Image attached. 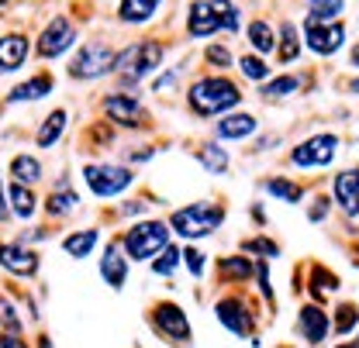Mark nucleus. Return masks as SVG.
<instances>
[{
    "instance_id": "f257e3e1",
    "label": "nucleus",
    "mask_w": 359,
    "mask_h": 348,
    "mask_svg": "<svg viewBox=\"0 0 359 348\" xmlns=\"http://www.w3.org/2000/svg\"><path fill=\"white\" fill-rule=\"evenodd\" d=\"M242 100L238 87L224 76H204L190 87V107L201 114V118H211V114H224L231 111L235 104Z\"/></svg>"
},
{
    "instance_id": "f03ea898",
    "label": "nucleus",
    "mask_w": 359,
    "mask_h": 348,
    "mask_svg": "<svg viewBox=\"0 0 359 348\" xmlns=\"http://www.w3.org/2000/svg\"><path fill=\"white\" fill-rule=\"evenodd\" d=\"M121 245H125V256L128 259L145 262V259H152V256H159L170 245V228L163 221H142V224H135V228L125 231Z\"/></svg>"
},
{
    "instance_id": "7ed1b4c3",
    "label": "nucleus",
    "mask_w": 359,
    "mask_h": 348,
    "mask_svg": "<svg viewBox=\"0 0 359 348\" xmlns=\"http://www.w3.org/2000/svg\"><path fill=\"white\" fill-rule=\"evenodd\" d=\"M222 221H224V207H218V204H190V207L173 211L170 231H177L183 238H208Z\"/></svg>"
},
{
    "instance_id": "20e7f679",
    "label": "nucleus",
    "mask_w": 359,
    "mask_h": 348,
    "mask_svg": "<svg viewBox=\"0 0 359 348\" xmlns=\"http://www.w3.org/2000/svg\"><path fill=\"white\" fill-rule=\"evenodd\" d=\"M163 62V45L159 42H138V45H128L118 59H114V69L125 76V80H145L149 73H156Z\"/></svg>"
},
{
    "instance_id": "39448f33",
    "label": "nucleus",
    "mask_w": 359,
    "mask_h": 348,
    "mask_svg": "<svg viewBox=\"0 0 359 348\" xmlns=\"http://www.w3.org/2000/svg\"><path fill=\"white\" fill-rule=\"evenodd\" d=\"M114 59H118V52L111 45L87 42L76 52V59L69 66V76H76V80H97V76H104V73L114 69Z\"/></svg>"
},
{
    "instance_id": "423d86ee",
    "label": "nucleus",
    "mask_w": 359,
    "mask_h": 348,
    "mask_svg": "<svg viewBox=\"0 0 359 348\" xmlns=\"http://www.w3.org/2000/svg\"><path fill=\"white\" fill-rule=\"evenodd\" d=\"M83 179H87V186L97 193V197H118V193H125L128 186L135 183L132 169H125V166H111V162H104V166H87L83 169Z\"/></svg>"
},
{
    "instance_id": "0eeeda50",
    "label": "nucleus",
    "mask_w": 359,
    "mask_h": 348,
    "mask_svg": "<svg viewBox=\"0 0 359 348\" xmlns=\"http://www.w3.org/2000/svg\"><path fill=\"white\" fill-rule=\"evenodd\" d=\"M335 155H339V138L335 134H311L308 141H301L290 152V162L304 166V169H314V166H332Z\"/></svg>"
},
{
    "instance_id": "6e6552de",
    "label": "nucleus",
    "mask_w": 359,
    "mask_h": 348,
    "mask_svg": "<svg viewBox=\"0 0 359 348\" xmlns=\"http://www.w3.org/2000/svg\"><path fill=\"white\" fill-rule=\"evenodd\" d=\"M73 42H76V32H73L69 18H52V21L45 25L42 39H39V55L55 59V55H62Z\"/></svg>"
},
{
    "instance_id": "1a4fd4ad",
    "label": "nucleus",
    "mask_w": 359,
    "mask_h": 348,
    "mask_svg": "<svg viewBox=\"0 0 359 348\" xmlns=\"http://www.w3.org/2000/svg\"><path fill=\"white\" fill-rule=\"evenodd\" d=\"M104 111H107L111 121H118V125H125V128L145 125V107L135 100L132 93H111V97L104 100Z\"/></svg>"
},
{
    "instance_id": "9d476101",
    "label": "nucleus",
    "mask_w": 359,
    "mask_h": 348,
    "mask_svg": "<svg viewBox=\"0 0 359 348\" xmlns=\"http://www.w3.org/2000/svg\"><path fill=\"white\" fill-rule=\"evenodd\" d=\"M342 39H346V32H342V25H304V42L311 52L318 55H332V52H339L342 48Z\"/></svg>"
},
{
    "instance_id": "9b49d317",
    "label": "nucleus",
    "mask_w": 359,
    "mask_h": 348,
    "mask_svg": "<svg viewBox=\"0 0 359 348\" xmlns=\"http://www.w3.org/2000/svg\"><path fill=\"white\" fill-rule=\"evenodd\" d=\"M0 265H4L7 272H14V276H35V269H39V256H35V252H28L25 245L4 242V245H0Z\"/></svg>"
},
{
    "instance_id": "f8f14e48",
    "label": "nucleus",
    "mask_w": 359,
    "mask_h": 348,
    "mask_svg": "<svg viewBox=\"0 0 359 348\" xmlns=\"http://www.w3.org/2000/svg\"><path fill=\"white\" fill-rule=\"evenodd\" d=\"M156 328L177 342L190 338V324H187V314L177 304H156Z\"/></svg>"
},
{
    "instance_id": "ddd939ff",
    "label": "nucleus",
    "mask_w": 359,
    "mask_h": 348,
    "mask_svg": "<svg viewBox=\"0 0 359 348\" xmlns=\"http://www.w3.org/2000/svg\"><path fill=\"white\" fill-rule=\"evenodd\" d=\"M215 314H218V321H222L224 328L235 331V335H249V328H252V321H249V314H245V304H242L238 297H224V300H218Z\"/></svg>"
},
{
    "instance_id": "4468645a",
    "label": "nucleus",
    "mask_w": 359,
    "mask_h": 348,
    "mask_svg": "<svg viewBox=\"0 0 359 348\" xmlns=\"http://www.w3.org/2000/svg\"><path fill=\"white\" fill-rule=\"evenodd\" d=\"M335 204L346 211V214H356L359 211V169H346V173L335 176Z\"/></svg>"
},
{
    "instance_id": "2eb2a0df",
    "label": "nucleus",
    "mask_w": 359,
    "mask_h": 348,
    "mask_svg": "<svg viewBox=\"0 0 359 348\" xmlns=\"http://www.w3.org/2000/svg\"><path fill=\"white\" fill-rule=\"evenodd\" d=\"M28 39L25 35H0V73H14L28 59Z\"/></svg>"
},
{
    "instance_id": "dca6fc26",
    "label": "nucleus",
    "mask_w": 359,
    "mask_h": 348,
    "mask_svg": "<svg viewBox=\"0 0 359 348\" xmlns=\"http://www.w3.org/2000/svg\"><path fill=\"white\" fill-rule=\"evenodd\" d=\"M187 28H190L194 39H208V35L218 32V14H215L211 0H201V4L190 7V14H187Z\"/></svg>"
},
{
    "instance_id": "f3484780",
    "label": "nucleus",
    "mask_w": 359,
    "mask_h": 348,
    "mask_svg": "<svg viewBox=\"0 0 359 348\" xmlns=\"http://www.w3.org/2000/svg\"><path fill=\"white\" fill-rule=\"evenodd\" d=\"M100 276L111 283V290H121L125 286V276H128V262L125 256L118 252V245L111 242L107 249H104V259H100Z\"/></svg>"
},
{
    "instance_id": "a211bd4d",
    "label": "nucleus",
    "mask_w": 359,
    "mask_h": 348,
    "mask_svg": "<svg viewBox=\"0 0 359 348\" xmlns=\"http://www.w3.org/2000/svg\"><path fill=\"white\" fill-rule=\"evenodd\" d=\"M215 131H218V138H222V141L249 138V134L256 131V118H252V114H224Z\"/></svg>"
},
{
    "instance_id": "6ab92c4d",
    "label": "nucleus",
    "mask_w": 359,
    "mask_h": 348,
    "mask_svg": "<svg viewBox=\"0 0 359 348\" xmlns=\"http://www.w3.org/2000/svg\"><path fill=\"white\" fill-rule=\"evenodd\" d=\"M301 331L311 345H321L325 335H328V314L321 307H304L301 310Z\"/></svg>"
},
{
    "instance_id": "aec40b11",
    "label": "nucleus",
    "mask_w": 359,
    "mask_h": 348,
    "mask_svg": "<svg viewBox=\"0 0 359 348\" xmlns=\"http://www.w3.org/2000/svg\"><path fill=\"white\" fill-rule=\"evenodd\" d=\"M76 204H80V197L69 190V179H59V186L48 193V204H45V207H48L52 218H66V214L76 211Z\"/></svg>"
},
{
    "instance_id": "412c9836",
    "label": "nucleus",
    "mask_w": 359,
    "mask_h": 348,
    "mask_svg": "<svg viewBox=\"0 0 359 348\" xmlns=\"http://www.w3.org/2000/svg\"><path fill=\"white\" fill-rule=\"evenodd\" d=\"M7 204H11V214H18V218H35V211H39V200H35V193L25 186V183H14L11 190H7Z\"/></svg>"
},
{
    "instance_id": "4be33fe9",
    "label": "nucleus",
    "mask_w": 359,
    "mask_h": 348,
    "mask_svg": "<svg viewBox=\"0 0 359 348\" xmlns=\"http://www.w3.org/2000/svg\"><path fill=\"white\" fill-rule=\"evenodd\" d=\"M52 93V76L48 73H39V76H32L28 83H21V87L11 90V104H21V100H42V97H48Z\"/></svg>"
},
{
    "instance_id": "5701e85b",
    "label": "nucleus",
    "mask_w": 359,
    "mask_h": 348,
    "mask_svg": "<svg viewBox=\"0 0 359 348\" xmlns=\"http://www.w3.org/2000/svg\"><path fill=\"white\" fill-rule=\"evenodd\" d=\"M159 4H163V0H121L118 18H121L125 25H142V21H149V18L159 11Z\"/></svg>"
},
{
    "instance_id": "b1692460",
    "label": "nucleus",
    "mask_w": 359,
    "mask_h": 348,
    "mask_svg": "<svg viewBox=\"0 0 359 348\" xmlns=\"http://www.w3.org/2000/svg\"><path fill=\"white\" fill-rule=\"evenodd\" d=\"M66 121H69V114L66 111H52L48 118L42 121V128L35 134V141H39V148H52L59 138H62V131H66Z\"/></svg>"
},
{
    "instance_id": "393cba45",
    "label": "nucleus",
    "mask_w": 359,
    "mask_h": 348,
    "mask_svg": "<svg viewBox=\"0 0 359 348\" xmlns=\"http://www.w3.org/2000/svg\"><path fill=\"white\" fill-rule=\"evenodd\" d=\"M11 176H14L18 183L32 186V183L42 179V162H39L35 155H14V159H11Z\"/></svg>"
},
{
    "instance_id": "a878e982",
    "label": "nucleus",
    "mask_w": 359,
    "mask_h": 348,
    "mask_svg": "<svg viewBox=\"0 0 359 348\" xmlns=\"http://www.w3.org/2000/svg\"><path fill=\"white\" fill-rule=\"evenodd\" d=\"M93 245H97V231H73L69 238H62V249L73 259H87L93 252Z\"/></svg>"
},
{
    "instance_id": "bb28decb",
    "label": "nucleus",
    "mask_w": 359,
    "mask_h": 348,
    "mask_svg": "<svg viewBox=\"0 0 359 348\" xmlns=\"http://www.w3.org/2000/svg\"><path fill=\"white\" fill-rule=\"evenodd\" d=\"M252 259H242V256H228V259H218V276L224 279H249L252 276Z\"/></svg>"
},
{
    "instance_id": "cd10ccee",
    "label": "nucleus",
    "mask_w": 359,
    "mask_h": 348,
    "mask_svg": "<svg viewBox=\"0 0 359 348\" xmlns=\"http://www.w3.org/2000/svg\"><path fill=\"white\" fill-rule=\"evenodd\" d=\"M308 7H311V14H308V21H311V25H321V21H328V25H332V18H339V14H342L346 0H308Z\"/></svg>"
},
{
    "instance_id": "c85d7f7f",
    "label": "nucleus",
    "mask_w": 359,
    "mask_h": 348,
    "mask_svg": "<svg viewBox=\"0 0 359 348\" xmlns=\"http://www.w3.org/2000/svg\"><path fill=\"white\" fill-rule=\"evenodd\" d=\"M263 186H266V193H273V197H280L283 204H297V200L304 197V190H301L297 183L283 179V176H276V179H266Z\"/></svg>"
},
{
    "instance_id": "c756f323",
    "label": "nucleus",
    "mask_w": 359,
    "mask_h": 348,
    "mask_svg": "<svg viewBox=\"0 0 359 348\" xmlns=\"http://www.w3.org/2000/svg\"><path fill=\"white\" fill-rule=\"evenodd\" d=\"M197 159H201L211 173H224V169H228V152H224V148H218V145H201Z\"/></svg>"
},
{
    "instance_id": "7c9ffc66",
    "label": "nucleus",
    "mask_w": 359,
    "mask_h": 348,
    "mask_svg": "<svg viewBox=\"0 0 359 348\" xmlns=\"http://www.w3.org/2000/svg\"><path fill=\"white\" fill-rule=\"evenodd\" d=\"M294 90H301V76H276L273 83L263 87V97H266V100H276V97H290Z\"/></svg>"
},
{
    "instance_id": "2f4dec72",
    "label": "nucleus",
    "mask_w": 359,
    "mask_h": 348,
    "mask_svg": "<svg viewBox=\"0 0 359 348\" xmlns=\"http://www.w3.org/2000/svg\"><path fill=\"white\" fill-rule=\"evenodd\" d=\"M249 42L256 45L259 52H269V48H273V32H269L266 21H252V25H249Z\"/></svg>"
},
{
    "instance_id": "473e14b6",
    "label": "nucleus",
    "mask_w": 359,
    "mask_h": 348,
    "mask_svg": "<svg viewBox=\"0 0 359 348\" xmlns=\"http://www.w3.org/2000/svg\"><path fill=\"white\" fill-rule=\"evenodd\" d=\"M335 314H339V317H335V331H339V335L353 331V328L359 324V310L353 304H342L339 310H335Z\"/></svg>"
},
{
    "instance_id": "72a5a7b5",
    "label": "nucleus",
    "mask_w": 359,
    "mask_h": 348,
    "mask_svg": "<svg viewBox=\"0 0 359 348\" xmlns=\"http://www.w3.org/2000/svg\"><path fill=\"white\" fill-rule=\"evenodd\" d=\"M177 262H180V252L173 249V245H166V249L159 252V259L152 262V269H156L159 276H170V272L177 269Z\"/></svg>"
},
{
    "instance_id": "f704fd0d",
    "label": "nucleus",
    "mask_w": 359,
    "mask_h": 348,
    "mask_svg": "<svg viewBox=\"0 0 359 348\" xmlns=\"http://www.w3.org/2000/svg\"><path fill=\"white\" fill-rule=\"evenodd\" d=\"M242 73H245L249 80H266L269 66L259 59V55H245V59H242Z\"/></svg>"
},
{
    "instance_id": "c9c22d12",
    "label": "nucleus",
    "mask_w": 359,
    "mask_h": 348,
    "mask_svg": "<svg viewBox=\"0 0 359 348\" xmlns=\"http://www.w3.org/2000/svg\"><path fill=\"white\" fill-rule=\"evenodd\" d=\"M280 32H283V48H280V59H283V62H290V59L297 55V28L287 21Z\"/></svg>"
},
{
    "instance_id": "e433bc0d",
    "label": "nucleus",
    "mask_w": 359,
    "mask_h": 348,
    "mask_svg": "<svg viewBox=\"0 0 359 348\" xmlns=\"http://www.w3.org/2000/svg\"><path fill=\"white\" fill-rule=\"evenodd\" d=\"M325 290H339V279L328 276V272L318 265V269H314V279H311V293L314 297H325Z\"/></svg>"
},
{
    "instance_id": "4c0bfd02",
    "label": "nucleus",
    "mask_w": 359,
    "mask_h": 348,
    "mask_svg": "<svg viewBox=\"0 0 359 348\" xmlns=\"http://www.w3.org/2000/svg\"><path fill=\"white\" fill-rule=\"evenodd\" d=\"M0 321H4V328H7L11 335L21 331V317L14 314V304H11V300H0Z\"/></svg>"
},
{
    "instance_id": "58836bf2",
    "label": "nucleus",
    "mask_w": 359,
    "mask_h": 348,
    "mask_svg": "<svg viewBox=\"0 0 359 348\" xmlns=\"http://www.w3.org/2000/svg\"><path fill=\"white\" fill-rule=\"evenodd\" d=\"M208 62H211L215 69H228V66H231V52H228L224 45H211V48H208Z\"/></svg>"
},
{
    "instance_id": "ea45409f",
    "label": "nucleus",
    "mask_w": 359,
    "mask_h": 348,
    "mask_svg": "<svg viewBox=\"0 0 359 348\" xmlns=\"http://www.w3.org/2000/svg\"><path fill=\"white\" fill-rule=\"evenodd\" d=\"M180 256H183V265H187L194 276H201V272H204V256H201L197 249H183Z\"/></svg>"
},
{
    "instance_id": "a19ab883",
    "label": "nucleus",
    "mask_w": 359,
    "mask_h": 348,
    "mask_svg": "<svg viewBox=\"0 0 359 348\" xmlns=\"http://www.w3.org/2000/svg\"><path fill=\"white\" fill-rule=\"evenodd\" d=\"M245 252H256V256H280V249L266 242V238H252V242H245Z\"/></svg>"
},
{
    "instance_id": "79ce46f5",
    "label": "nucleus",
    "mask_w": 359,
    "mask_h": 348,
    "mask_svg": "<svg viewBox=\"0 0 359 348\" xmlns=\"http://www.w3.org/2000/svg\"><path fill=\"white\" fill-rule=\"evenodd\" d=\"M256 276H259V290H263V297L273 300V286H269V276H266V262H259V265H256Z\"/></svg>"
},
{
    "instance_id": "37998d69",
    "label": "nucleus",
    "mask_w": 359,
    "mask_h": 348,
    "mask_svg": "<svg viewBox=\"0 0 359 348\" xmlns=\"http://www.w3.org/2000/svg\"><path fill=\"white\" fill-rule=\"evenodd\" d=\"M0 348H28V342H21L18 335H0Z\"/></svg>"
},
{
    "instance_id": "c03bdc74",
    "label": "nucleus",
    "mask_w": 359,
    "mask_h": 348,
    "mask_svg": "<svg viewBox=\"0 0 359 348\" xmlns=\"http://www.w3.org/2000/svg\"><path fill=\"white\" fill-rule=\"evenodd\" d=\"M328 207H332L328 200H314V207H311V221H321L325 214H328Z\"/></svg>"
},
{
    "instance_id": "a18cd8bd",
    "label": "nucleus",
    "mask_w": 359,
    "mask_h": 348,
    "mask_svg": "<svg viewBox=\"0 0 359 348\" xmlns=\"http://www.w3.org/2000/svg\"><path fill=\"white\" fill-rule=\"evenodd\" d=\"M11 218V207H7V190H4V179H0V221Z\"/></svg>"
},
{
    "instance_id": "49530a36",
    "label": "nucleus",
    "mask_w": 359,
    "mask_h": 348,
    "mask_svg": "<svg viewBox=\"0 0 359 348\" xmlns=\"http://www.w3.org/2000/svg\"><path fill=\"white\" fill-rule=\"evenodd\" d=\"M353 66H356V69H359V45H356V48H353Z\"/></svg>"
},
{
    "instance_id": "de8ad7c7",
    "label": "nucleus",
    "mask_w": 359,
    "mask_h": 348,
    "mask_svg": "<svg viewBox=\"0 0 359 348\" xmlns=\"http://www.w3.org/2000/svg\"><path fill=\"white\" fill-rule=\"evenodd\" d=\"M349 90H353V93H359V80H353V83H349Z\"/></svg>"
},
{
    "instance_id": "09e8293b",
    "label": "nucleus",
    "mask_w": 359,
    "mask_h": 348,
    "mask_svg": "<svg viewBox=\"0 0 359 348\" xmlns=\"http://www.w3.org/2000/svg\"><path fill=\"white\" fill-rule=\"evenodd\" d=\"M339 348H359V345H356V342H349V345H339Z\"/></svg>"
},
{
    "instance_id": "8fccbe9b",
    "label": "nucleus",
    "mask_w": 359,
    "mask_h": 348,
    "mask_svg": "<svg viewBox=\"0 0 359 348\" xmlns=\"http://www.w3.org/2000/svg\"><path fill=\"white\" fill-rule=\"evenodd\" d=\"M42 348H48V338H42Z\"/></svg>"
},
{
    "instance_id": "3c124183",
    "label": "nucleus",
    "mask_w": 359,
    "mask_h": 348,
    "mask_svg": "<svg viewBox=\"0 0 359 348\" xmlns=\"http://www.w3.org/2000/svg\"><path fill=\"white\" fill-rule=\"evenodd\" d=\"M0 4H7V0H0Z\"/></svg>"
}]
</instances>
